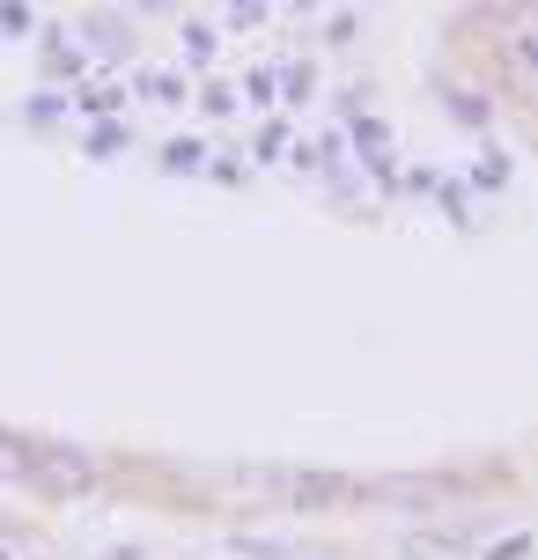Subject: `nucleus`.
I'll use <instances>...</instances> for the list:
<instances>
[{
  "label": "nucleus",
  "instance_id": "b1692460",
  "mask_svg": "<svg viewBox=\"0 0 538 560\" xmlns=\"http://www.w3.org/2000/svg\"><path fill=\"white\" fill-rule=\"evenodd\" d=\"M472 207H480V199L465 192V177H443V192H435V214H443V222H457V229H480V214H472Z\"/></svg>",
  "mask_w": 538,
  "mask_h": 560
},
{
  "label": "nucleus",
  "instance_id": "dca6fc26",
  "mask_svg": "<svg viewBox=\"0 0 538 560\" xmlns=\"http://www.w3.org/2000/svg\"><path fill=\"white\" fill-rule=\"evenodd\" d=\"M236 89H244V112L273 118L281 112V52H258L252 67H236Z\"/></svg>",
  "mask_w": 538,
  "mask_h": 560
},
{
  "label": "nucleus",
  "instance_id": "a211bd4d",
  "mask_svg": "<svg viewBox=\"0 0 538 560\" xmlns=\"http://www.w3.org/2000/svg\"><path fill=\"white\" fill-rule=\"evenodd\" d=\"M443 177H451V163H428V155H406L391 207H435V192H443Z\"/></svg>",
  "mask_w": 538,
  "mask_h": 560
},
{
  "label": "nucleus",
  "instance_id": "4468645a",
  "mask_svg": "<svg viewBox=\"0 0 538 560\" xmlns=\"http://www.w3.org/2000/svg\"><path fill=\"white\" fill-rule=\"evenodd\" d=\"M288 502L303 509H347V502H362V479H347V472H288Z\"/></svg>",
  "mask_w": 538,
  "mask_h": 560
},
{
  "label": "nucleus",
  "instance_id": "bb28decb",
  "mask_svg": "<svg viewBox=\"0 0 538 560\" xmlns=\"http://www.w3.org/2000/svg\"><path fill=\"white\" fill-rule=\"evenodd\" d=\"M538 553V532H502V538H480L472 560H531Z\"/></svg>",
  "mask_w": 538,
  "mask_h": 560
},
{
  "label": "nucleus",
  "instance_id": "2eb2a0df",
  "mask_svg": "<svg viewBox=\"0 0 538 560\" xmlns=\"http://www.w3.org/2000/svg\"><path fill=\"white\" fill-rule=\"evenodd\" d=\"M222 553L229 560H332L325 546H303V538H281V532H222Z\"/></svg>",
  "mask_w": 538,
  "mask_h": 560
},
{
  "label": "nucleus",
  "instance_id": "6ab92c4d",
  "mask_svg": "<svg viewBox=\"0 0 538 560\" xmlns=\"http://www.w3.org/2000/svg\"><path fill=\"white\" fill-rule=\"evenodd\" d=\"M15 118H23L30 133H67V126H74V96H67V89H30Z\"/></svg>",
  "mask_w": 538,
  "mask_h": 560
},
{
  "label": "nucleus",
  "instance_id": "aec40b11",
  "mask_svg": "<svg viewBox=\"0 0 538 560\" xmlns=\"http://www.w3.org/2000/svg\"><path fill=\"white\" fill-rule=\"evenodd\" d=\"M362 30H369L362 8H317V45H325V52H354Z\"/></svg>",
  "mask_w": 538,
  "mask_h": 560
},
{
  "label": "nucleus",
  "instance_id": "f257e3e1",
  "mask_svg": "<svg viewBox=\"0 0 538 560\" xmlns=\"http://www.w3.org/2000/svg\"><path fill=\"white\" fill-rule=\"evenodd\" d=\"M465 30H487V89L502 104H538V8H472L457 15Z\"/></svg>",
  "mask_w": 538,
  "mask_h": 560
},
{
  "label": "nucleus",
  "instance_id": "9d476101",
  "mask_svg": "<svg viewBox=\"0 0 538 560\" xmlns=\"http://www.w3.org/2000/svg\"><path fill=\"white\" fill-rule=\"evenodd\" d=\"M192 118H199V126H214V140H222L229 126L252 118V112H244V89H236L229 67H222V74H207V82H192Z\"/></svg>",
  "mask_w": 538,
  "mask_h": 560
},
{
  "label": "nucleus",
  "instance_id": "0eeeda50",
  "mask_svg": "<svg viewBox=\"0 0 538 560\" xmlns=\"http://www.w3.org/2000/svg\"><path fill=\"white\" fill-rule=\"evenodd\" d=\"M443 118H451L457 133H472V148H480V140H494L502 96H494L487 82H451V89H443Z\"/></svg>",
  "mask_w": 538,
  "mask_h": 560
},
{
  "label": "nucleus",
  "instance_id": "f03ea898",
  "mask_svg": "<svg viewBox=\"0 0 538 560\" xmlns=\"http://www.w3.org/2000/svg\"><path fill=\"white\" fill-rule=\"evenodd\" d=\"M23 487L37 494V502H82V494L104 487V465H96L89 450H74V443H45V435H37V457H30Z\"/></svg>",
  "mask_w": 538,
  "mask_h": 560
},
{
  "label": "nucleus",
  "instance_id": "39448f33",
  "mask_svg": "<svg viewBox=\"0 0 538 560\" xmlns=\"http://www.w3.org/2000/svg\"><path fill=\"white\" fill-rule=\"evenodd\" d=\"M177 67L192 74V82H207V74H222V59H229V37H222V23L214 15H177Z\"/></svg>",
  "mask_w": 538,
  "mask_h": 560
},
{
  "label": "nucleus",
  "instance_id": "423d86ee",
  "mask_svg": "<svg viewBox=\"0 0 538 560\" xmlns=\"http://www.w3.org/2000/svg\"><path fill=\"white\" fill-rule=\"evenodd\" d=\"M126 89H133V112H141V104H155V112H192V74H185L177 59H141V67L126 74Z\"/></svg>",
  "mask_w": 538,
  "mask_h": 560
},
{
  "label": "nucleus",
  "instance_id": "1a4fd4ad",
  "mask_svg": "<svg viewBox=\"0 0 538 560\" xmlns=\"http://www.w3.org/2000/svg\"><path fill=\"white\" fill-rule=\"evenodd\" d=\"M118 118H133L126 74H89V82L74 89V126H118Z\"/></svg>",
  "mask_w": 538,
  "mask_h": 560
},
{
  "label": "nucleus",
  "instance_id": "9b49d317",
  "mask_svg": "<svg viewBox=\"0 0 538 560\" xmlns=\"http://www.w3.org/2000/svg\"><path fill=\"white\" fill-rule=\"evenodd\" d=\"M317 104H325V67H317V52H281V112L311 126Z\"/></svg>",
  "mask_w": 538,
  "mask_h": 560
},
{
  "label": "nucleus",
  "instance_id": "393cba45",
  "mask_svg": "<svg viewBox=\"0 0 538 560\" xmlns=\"http://www.w3.org/2000/svg\"><path fill=\"white\" fill-rule=\"evenodd\" d=\"M37 30H45V15H37V8L0 0V45H37Z\"/></svg>",
  "mask_w": 538,
  "mask_h": 560
},
{
  "label": "nucleus",
  "instance_id": "7ed1b4c3",
  "mask_svg": "<svg viewBox=\"0 0 538 560\" xmlns=\"http://www.w3.org/2000/svg\"><path fill=\"white\" fill-rule=\"evenodd\" d=\"M74 37H82V52L96 74H133L141 67V15H126V8H89L74 15Z\"/></svg>",
  "mask_w": 538,
  "mask_h": 560
},
{
  "label": "nucleus",
  "instance_id": "20e7f679",
  "mask_svg": "<svg viewBox=\"0 0 538 560\" xmlns=\"http://www.w3.org/2000/svg\"><path fill=\"white\" fill-rule=\"evenodd\" d=\"M30 59H37V89H74L96 74L89 67V52H82V37H74V23L67 15H45V30H37V45H30Z\"/></svg>",
  "mask_w": 538,
  "mask_h": 560
},
{
  "label": "nucleus",
  "instance_id": "cd10ccee",
  "mask_svg": "<svg viewBox=\"0 0 538 560\" xmlns=\"http://www.w3.org/2000/svg\"><path fill=\"white\" fill-rule=\"evenodd\" d=\"M0 560H15V538H0Z\"/></svg>",
  "mask_w": 538,
  "mask_h": 560
},
{
  "label": "nucleus",
  "instance_id": "f3484780",
  "mask_svg": "<svg viewBox=\"0 0 538 560\" xmlns=\"http://www.w3.org/2000/svg\"><path fill=\"white\" fill-rule=\"evenodd\" d=\"M74 148H82V163H126L141 133H133V118H118V126H74Z\"/></svg>",
  "mask_w": 538,
  "mask_h": 560
},
{
  "label": "nucleus",
  "instance_id": "4be33fe9",
  "mask_svg": "<svg viewBox=\"0 0 538 560\" xmlns=\"http://www.w3.org/2000/svg\"><path fill=\"white\" fill-rule=\"evenodd\" d=\"M30 457H37V435H23V428H8V420H0V487H23Z\"/></svg>",
  "mask_w": 538,
  "mask_h": 560
},
{
  "label": "nucleus",
  "instance_id": "6e6552de",
  "mask_svg": "<svg viewBox=\"0 0 538 560\" xmlns=\"http://www.w3.org/2000/svg\"><path fill=\"white\" fill-rule=\"evenodd\" d=\"M457 177H465V192L472 199H502L516 185V148H502V140H480L465 163H457Z\"/></svg>",
  "mask_w": 538,
  "mask_h": 560
},
{
  "label": "nucleus",
  "instance_id": "412c9836",
  "mask_svg": "<svg viewBox=\"0 0 538 560\" xmlns=\"http://www.w3.org/2000/svg\"><path fill=\"white\" fill-rule=\"evenodd\" d=\"M207 185H222V192H252L258 170L244 148H229V140H214V163H207Z\"/></svg>",
  "mask_w": 538,
  "mask_h": 560
},
{
  "label": "nucleus",
  "instance_id": "f8f14e48",
  "mask_svg": "<svg viewBox=\"0 0 538 560\" xmlns=\"http://www.w3.org/2000/svg\"><path fill=\"white\" fill-rule=\"evenodd\" d=\"M295 140H303V118H252V140H244V155H252V170L266 177V170H288V155H295Z\"/></svg>",
  "mask_w": 538,
  "mask_h": 560
},
{
  "label": "nucleus",
  "instance_id": "a878e982",
  "mask_svg": "<svg viewBox=\"0 0 538 560\" xmlns=\"http://www.w3.org/2000/svg\"><path fill=\"white\" fill-rule=\"evenodd\" d=\"M214 23H222V37L236 45V37H258V30H273L281 15H273V8H222Z\"/></svg>",
  "mask_w": 538,
  "mask_h": 560
},
{
  "label": "nucleus",
  "instance_id": "5701e85b",
  "mask_svg": "<svg viewBox=\"0 0 538 560\" xmlns=\"http://www.w3.org/2000/svg\"><path fill=\"white\" fill-rule=\"evenodd\" d=\"M317 199H325V207H340V214H369V207H376V199H369V185L354 177V170L325 177V185H317Z\"/></svg>",
  "mask_w": 538,
  "mask_h": 560
},
{
  "label": "nucleus",
  "instance_id": "ddd939ff",
  "mask_svg": "<svg viewBox=\"0 0 538 560\" xmlns=\"http://www.w3.org/2000/svg\"><path fill=\"white\" fill-rule=\"evenodd\" d=\"M207 163H214V133H163L155 140V177H192V185H207Z\"/></svg>",
  "mask_w": 538,
  "mask_h": 560
}]
</instances>
